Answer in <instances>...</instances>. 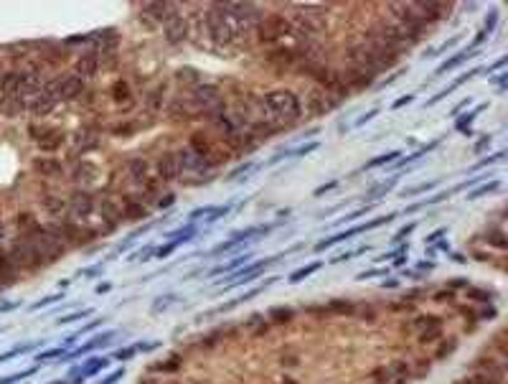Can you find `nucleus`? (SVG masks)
I'll use <instances>...</instances> for the list:
<instances>
[{
	"label": "nucleus",
	"mask_w": 508,
	"mask_h": 384,
	"mask_svg": "<svg viewBox=\"0 0 508 384\" xmlns=\"http://www.w3.org/2000/svg\"><path fill=\"white\" fill-rule=\"evenodd\" d=\"M0 77H3V64H0Z\"/></svg>",
	"instance_id": "nucleus-2"
},
{
	"label": "nucleus",
	"mask_w": 508,
	"mask_h": 384,
	"mask_svg": "<svg viewBox=\"0 0 508 384\" xmlns=\"http://www.w3.org/2000/svg\"><path fill=\"white\" fill-rule=\"evenodd\" d=\"M33 168H36V173H41V176H54V173L61 171V163L54 158H38L36 163H33Z\"/></svg>",
	"instance_id": "nucleus-1"
}]
</instances>
